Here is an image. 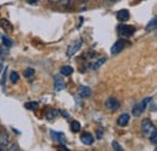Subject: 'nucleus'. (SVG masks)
Listing matches in <instances>:
<instances>
[{
	"mask_svg": "<svg viewBox=\"0 0 157 151\" xmlns=\"http://www.w3.org/2000/svg\"><path fill=\"white\" fill-rule=\"evenodd\" d=\"M9 55V51H7V48L5 47V46H0V56H7Z\"/></svg>",
	"mask_w": 157,
	"mask_h": 151,
	"instance_id": "393cba45",
	"label": "nucleus"
},
{
	"mask_svg": "<svg viewBox=\"0 0 157 151\" xmlns=\"http://www.w3.org/2000/svg\"><path fill=\"white\" fill-rule=\"evenodd\" d=\"M59 2H60L62 5H64V6H67V5L70 2V0H59Z\"/></svg>",
	"mask_w": 157,
	"mask_h": 151,
	"instance_id": "cd10ccee",
	"label": "nucleus"
},
{
	"mask_svg": "<svg viewBox=\"0 0 157 151\" xmlns=\"http://www.w3.org/2000/svg\"><path fill=\"white\" fill-rule=\"evenodd\" d=\"M105 106L109 111H116L118 108H120V102H118L116 98H109L106 102H105Z\"/></svg>",
	"mask_w": 157,
	"mask_h": 151,
	"instance_id": "39448f33",
	"label": "nucleus"
},
{
	"mask_svg": "<svg viewBox=\"0 0 157 151\" xmlns=\"http://www.w3.org/2000/svg\"><path fill=\"white\" fill-rule=\"evenodd\" d=\"M81 1H88V0H81Z\"/></svg>",
	"mask_w": 157,
	"mask_h": 151,
	"instance_id": "72a5a7b5",
	"label": "nucleus"
},
{
	"mask_svg": "<svg viewBox=\"0 0 157 151\" xmlns=\"http://www.w3.org/2000/svg\"><path fill=\"white\" fill-rule=\"evenodd\" d=\"M2 69H4V62H2V59L0 58V73L2 72Z\"/></svg>",
	"mask_w": 157,
	"mask_h": 151,
	"instance_id": "c85d7f7f",
	"label": "nucleus"
},
{
	"mask_svg": "<svg viewBox=\"0 0 157 151\" xmlns=\"http://www.w3.org/2000/svg\"><path fill=\"white\" fill-rule=\"evenodd\" d=\"M7 150H9V151H15V150H20V149H18V145L12 144V145H9V146H7Z\"/></svg>",
	"mask_w": 157,
	"mask_h": 151,
	"instance_id": "a878e982",
	"label": "nucleus"
},
{
	"mask_svg": "<svg viewBox=\"0 0 157 151\" xmlns=\"http://www.w3.org/2000/svg\"><path fill=\"white\" fill-rule=\"evenodd\" d=\"M92 93V91H91V88L90 87H87V86H81L80 88H78V95L81 97V98H88L90 95Z\"/></svg>",
	"mask_w": 157,
	"mask_h": 151,
	"instance_id": "1a4fd4ad",
	"label": "nucleus"
},
{
	"mask_svg": "<svg viewBox=\"0 0 157 151\" xmlns=\"http://www.w3.org/2000/svg\"><path fill=\"white\" fill-rule=\"evenodd\" d=\"M117 32L121 37L128 38V37H132V35H133L134 28L131 27V25H127V24H120L117 27Z\"/></svg>",
	"mask_w": 157,
	"mask_h": 151,
	"instance_id": "7ed1b4c3",
	"label": "nucleus"
},
{
	"mask_svg": "<svg viewBox=\"0 0 157 151\" xmlns=\"http://www.w3.org/2000/svg\"><path fill=\"white\" fill-rule=\"evenodd\" d=\"M7 144H9V135L6 133H1L0 134V145L6 146Z\"/></svg>",
	"mask_w": 157,
	"mask_h": 151,
	"instance_id": "f3484780",
	"label": "nucleus"
},
{
	"mask_svg": "<svg viewBox=\"0 0 157 151\" xmlns=\"http://www.w3.org/2000/svg\"><path fill=\"white\" fill-rule=\"evenodd\" d=\"M117 19L120 22H127L128 19H129V12H128V10H121V11H118L117 12Z\"/></svg>",
	"mask_w": 157,
	"mask_h": 151,
	"instance_id": "9d476101",
	"label": "nucleus"
},
{
	"mask_svg": "<svg viewBox=\"0 0 157 151\" xmlns=\"http://www.w3.org/2000/svg\"><path fill=\"white\" fill-rule=\"evenodd\" d=\"M105 58H99V59H97L96 62H93L92 63V65H91V69H93V70H96V69H98L99 67L101 65V64H104L105 63Z\"/></svg>",
	"mask_w": 157,
	"mask_h": 151,
	"instance_id": "2eb2a0df",
	"label": "nucleus"
},
{
	"mask_svg": "<svg viewBox=\"0 0 157 151\" xmlns=\"http://www.w3.org/2000/svg\"><path fill=\"white\" fill-rule=\"evenodd\" d=\"M6 72H7V69H4V74L1 77V87L2 88H5V83H6Z\"/></svg>",
	"mask_w": 157,
	"mask_h": 151,
	"instance_id": "b1692460",
	"label": "nucleus"
},
{
	"mask_svg": "<svg viewBox=\"0 0 157 151\" xmlns=\"http://www.w3.org/2000/svg\"><path fill=\"white\" fill-rule=\"evenodd\" d=\"M38 106H39V103L38 102H28V103L24 104V108L28 109V110H35Z\"/></svg>",
	"mask_w": 157,
	"mask_h": 151,
	"instance_id": "dca6fc26",
	"label": "nucleus"
},
{
	"mask_svg": "<svg viewBox=\"0 0 157 151\" xmlns=\"http://www.w3.org/2000/svg\"><path fill=\"white\" fill-rule=\"evenodd\" d=\"M57 111H51V113L50 114H47V116H46V117H47V118H48V120H53V117H56V115H57Z\"/></svg>",
	"mask_w": 157,
	"mask_h": 151,
	"instance_id": "bb28decb",
	"label": "nucleus"
},
{
	"mask_svg": "<svg viewBox=\"0 0 157 151\" xmlns=\"http://www.w3.org/2000/svg\"><path fill=\"white\" fill-rule=\"evenodd\" d=\"M81 46H82V41L81 40H76V41L71 42L68 46V48H67V56L73 57L76 52H78V50L81 48Z\"/></svg>",
	"mask_w": 157,
	"mask_h": 151,
	"instance_id": "20e7f679",
	"label": "nucleus"
},
{
	"mask_svg": "<svg viewBox=\"0 0 157 151\" xmlns=\"http://www.w3.org/2000/svg\"><path fill=\"white\" fill-rule=\"evenodd\" d=\"M111 145H113V149H114L115 151H122L123 150V149H122V146L118 144L117 141H113V144H111Z\"/></svg>",
	"mask_w": 157,
	"mask_h": 151,
	"instance_id": "5701e85b",
	"label": "nucleus"
},
{
	"mask_svg": "<svg viewBox=\"0 0 157 151\" xmlns=\"http://www.w3.org/2000/svg\"><path fill=\"white\" fill-rule=\"evenodd\" d=\"M149 139H150V141H151L154 145H156L157 144V131H155V132L152 133V134L150 135V138H149Z\"/></svg>",
	"mask_w": 157,
	"mask_h": 151,
	"instance_id": "4be33fe9",
	"label": "nucleus"
},
{
	"mask_svg": "<svg viewBox=\"0 0 157 151\" xmlns=\"http://www.w3.org/2000/svg\"><path fill=\"white\" fill-rule=\"evenodd\" d=\"M51 137L57 140L59 143H64L65 141V135L63 133H59V132H55V131H51Z\"/></svg>",
	"mask_w": 157,
	"mask_h": 151,
	"instance_id": "f8f14e48",
	"label": "nucleus"
},
{
	"mask_svg": "<svg viewBox=\"0 0 157 151\" xmlns=\"http://www.w3.org/2000/svg\"><path fill=\"white\" fill-rule=\"evenodd\" d=\"M1 40H2V44H4V46H5V47H11V46L13 45V42H12L10 39L6 38V37H4V35L1 37Z\"/></svg>",
	"mask_w": 157,
	"mask_h": 151,
	"instance_id": "aec40b11",
	"label": "nucleus"
},
{
	"mask_svg": "<svg viewBox=\"0 0 157 151\" xmlns=\"http://www.w3.org/2000/svg\"><path fill=\"white\" fill-rule=\"evenodd\" d=\"M81 130V125L78 123V121H73L71 122V131L74 133H78Z\"/></svg>",
	"mask_w": 157,
	"mask_h": 151,
	"instance_id": "6ab92c4d",
	"label": "nucleus"
},
{
	"mask_svg": "<svg viewBox=\"0 0 157 151\" xmlns=\"http://www.w3.org/2000/svg\"><path fill=\"white\" fill-rule=\"evenodd\" d=\"M81 141L85 144V145H92L93 141H94V137L91 134V133H83L81 135Z\"/></svg>",
	"mask_w": 157,
	"mask_h": 151,
	"instance_id": "6e6552de",
	"label": "nucleus"
},
{
	"mask_svg": "<svg viewBox=\"0 0 157 151\" xmlns=\"http://www.w3.org/2000/svg\"><path fill=\"white\" fill-rule=\"evenodd\" d=\"M152 99L151 98H145L144 100H141L140 103H138V104H136L134 105V108H133V110H132V113H133V115L134 116H140L141 114L144 113V110H145V108H146V105L151 102Z\"/></svg>",
	"mask_w": 157,
	"mask_h": 151,
	"instance_id": "f03ea898",
	"label": "nucleus"
},
{
	"mask_svg": "<svg viewBox=\"0 0 157 151\" xmlns=\"http://www.w3.org/2000/svg\"><path fill=\"white\" fill-rule=\"evenodd\" d=\"M18 80H20L18 73H17V72H11V74H10V81H11L12 83H16Z\"/></svg>",
	"mask_w": 157,
	"mask_h": 151,
	"instance_id": "a211bd4d",
	"label": "nucleus"
},
{
	"mask_svg": "<svg viewBox=\"0 0 157 151\" xmlns=\"http://www.w3.org/2000/svg\"><path fill=\"white\" fill-rule=\"evenodd\" d=\"M62 115H63V116H67V117L69 116V114H68V113H65V111H62Z\"/></svg>",
	"mask_w": 157,
	"mask_h": 151,
	"instance_id": "7c9ffc66",
	"label": "nucleus"
},
{
	"mask_svg": "<svg viewBox=\"0 0 157 151\" xmlns=\"http://www.w3.org/2000/svg\"><path fill=\"white\" fill-rule=\"evenodd\" d=\"M73 72H74V69H73L70 65H64V67H62V69H60V75L69 76L73 74Z\"/></svg>",
	"mask_w": 157,
	"mask_h": 151,
	"instance_id": "ddd939ff",
	"label": "nucleus"
},
{
	"mask_svg": "<svg viewBox=\"0 0 157 151\" xmlns=\"http://www.w3.org/2000/svg\"><path fill=\"white\" fill-rule=\"evenodd\" d=\"M28 1H29L32 5H35V4H36V0H28Z\"/></svg>",
	"mask_w": 157,
	"mask_h": 151,
	"instance_id": "c756f323",
	"label": "nucleus"
},
{
	"mask_svg": "<svg viewBox=\"0 0 157 151\" xmlns=\"http://www.w3.org/2000/svg\"><path fill=\"white\" fill-rule=\"evenodd\" d=\"M108 1H116V0H108Z\"/></svg>",
	"mask_w": 157,
	"mask_h": 151,
	"instance_id": "473e14b6",
	"label": "nucleus"
},
{
	"mask_svg": "<svg viewBox=\"0 0 157 151\" xmlns=\"http://www.w3.org/2000/svg\"><path fill=\"white\" fill-rule=\"evenodd\" d=\"M48 1H51V2H58L59 0H48Z\"/></svg>",
	"mask_w": 157,
	"mask_h": 151,
	"instance_id": "2f4dec72",
	"label": "nucleus"
},
{
	"mask_svg": "<svg viewBox=\"0 0 157 151\" xmlns=\"http://www.w3.org/2000/svg\"><path fill=\"white\" fill-rule=\"evenodd\" d=\"M157 19H156V17H154L152 18V21H150L149 22V24L146 25V28H145V30L149 33V32H152V30H155L156 29V25H157Z\"/></svg>",
	"mask_w": 157,
	"mask_h": 151,
	"instance_id": "4468645a",
	"label": "nucleus"
},
{
	"mask_svg": "<svg viewBox=\"0 0 157 151\" xmlns=\"http://www.w3.org/2000/svg\"><path fill=\"white\" fill-rule=\"evenodd\" d=\"M124 40H117L111 47V55H118L124 48Z\"/></svg>",
	"mask_w": 157,
	"mask_h": 151,
	"instance_id": "423d86ee",
	"label": "nucleus"
},
{
	"mask_svg": "<svg viewBox=\"0 0 157 151\" xmlns=\"http://www.w3.org/2000/svg\"><path fill=\"white\" fill-rule=\"evenodd\" d=\"M155 131H156V127L152 123V121L149 120V118H145L143 121V123H141V133H143V135L146 137V138H150V135Z\"/></svg>",
	"mask_w": 157,
	"mask_h": 151,
	"instance_id": "f257e3e1",
	"label": "nucleus"
},
{
	"mask_svg": "<svg viewBox=\"0 0 157 151\" xmlns=\"http://www.w3.org/2000/svg\"><path fill=\"white\" fill-rule=\"evenodd\" d=\"M128 122H129V115H128V114H122V115L117 118V125L118 126H121V127L127 126Z\"/></svg>",
	"mask_w": 157,
	"mask_h": 151,
	"instance_id": "9b49d317",
	"label": "nucleus"
},
{
	"mask_svg": "<svg viewBox=\"0 0 157 151\" xmlns=\"http://www.w3.org/2000/svg\"><path fill=\"white\" fill-rule=\"evenodd\" d=\"M34 74H35V70H34L33 68H27V69L24 70V76H25V77H32Z\"/></svg>",
	"mask_w": 157,
	"mask_h": 151,
	"instance_id": "412c9836",
	"label": "nucleus"
},
{
	"mask_svg": "<svg viewBox=\"0 0 157 151\" xmlns=\"http://www.w3.org/2000/svg\"><path fill=\"white\" fill-rule=\"evenodd\" d=\"M65 87V81L62 76H55V91L56 92H60L63 88Z\"/></svg>",
	"mask_w": 157,
	"mask_h": 151,
	"instance_id": "0eeeda50",
	"label": "nucleus"
}]
</instances>
